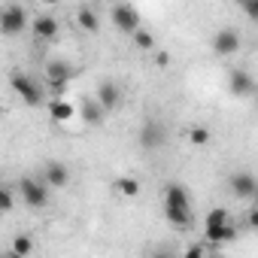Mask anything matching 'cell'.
<instances>
[{"label": "cell", "mask_w": 258, "mask_h": 258, "mask_svg": "<svg viewBox=\"0 0 258 258\" xmlns=\"http://www.w3.org/2000/svg\"><path fill=\"white\" fill-rule=\"evenodd\" d=\"M167 61H170V55H167V52H158V64H161V67H164V64H167Z\"/></svg>", "instance_id": "obj_27"}, {"label": "cell", "mask_w": 258, "mask_h": 258, "mask_svg": "<svg viewBox=\"0 0 258 258\" xmlns=\"http://www.w3.org/2000/svg\"><path fill=\"white\" fill-rule=\"evenodd\" d=\"M115 188H118L124 198H137V195H140V182L131 179V176H121V179L115 182Z\"/></svg>", "instance_id": "obj_19"}, {"label": "cell", "mask_w": 258, "mask_h": 258, "mask_svg": "<svg viewBox=\"0 0 258 258\" xmlns=\"http://www.w3.org/2000/svg\"><path fill=\"white\" fill-rule=\"evenodd\" d=\"M97 103L109 112V109H115V106H121V88L115 85V82H103L100 88H97Z\"/></svg>", "instance_id": "obj_12"}, {"label": "cell", "mask_w": 258, "mask_h": 258, "mask_svg": "<svg viewBox=\"0 0 258 258\" xmlns=\"http://www.w3.org/2000/svg\"><path fill=\"white\" fill-rule=\"evenodd\" d=\"M13 88L19 91V97L28 103V106H40L43 103V88L37 85V79H31V76H25V73H13Z\"/></svg>", "instance_id": "obj_4"}, {"label": "cell", "mask_w": 258, "mask_h": 258, "mask_svg": "<svg viewBox=\"0 0 258 258\" xmlns=\"http://www.w3.org/2000/svg\"><path fill=\"white\" fill-rule=\"evenodd\" d=\"M249 225H252V228H255V231H258V210H255V213H252V216H249Z\"/></svg>", "instance_id": "obj_28"}, {"label": "cell", "mask_w": 258, "mask_h": 258, "mask_svg": "<svg viewBox=\"0 0 258 258\" xmlns=\"http://www.w3.org/2000/svg\"><path fill=\"white\" fill-rule=\"evenodd\" d=\"M225 228H228V213H225L222 207L210 210V213H207V222H204L207 240H210V243H222V231H225Z\"/></svg>", "instance_id": "obj_6"}, {"label": "cell", "mask_w": 258, "mask_h": 258, "mask_svg": "<svg viewBox=\"0 0 258 258\" xmlns=\"http://www.w3.org/2000/svg\"><path fill=\"white\" fill-rule=\"evenodd\" d=\"M146 258H173V249H167V246H158V249H152Z\"/></svg>", "instance_id": "obj_25"}, {"label": "cell", "mask_w": 258, "mask_h": 258, "mask_svg": "<svg viewBox=\"0 0 258 258\" xmlns=\"http://www.w3.org/2000/svg\"><path fill=\"white\" fill-rule=\"evenodd\" d=\"M43 176H46V185H49V188H64V185L70 182V170H67L61 161H49L46 170H43Z\"/></svg>", "instance_id": "obj_11"}, {"label": "cell", "mask_w": 258, "mask_h": 258, "mask_svg": "<svg viewBox=\"0 0 258 258\" xmlns=\"http://www.w3.org/2000/svg\"><path fill=\"white\" fill-rule=\"evenodd\" d=\"M231 191L237 195V198H258V182H255V176L252 173H234L231 176Z\"/></svg>", "instance_id": "obj_10"}, {"label": "cell", "mask_w": 258, "mask_h": 258, "mask_svg": "<svg viewBox=\"0 0 258 258\" xmlns=\"http://www.w3.org/2000/svg\"><path fill=\"white\" fill-rule=\"evenodd\" d=\"M213 49H216V55H234V52L240 49V34L231 31V28L219 31V34L213 37Z\"/></svg>", "instance_id": "obj_9"}, {"label": "cell", "mask_w": 258, "mask_h": 258, "mask_svg": "<svg viewBox=\"0 0 258 258\" xmlns=\"http://www.w3.org/2000/svg\"><path fill=\"white\" fill-rule=\"evenodd\" d=\"M73 76H76V67H70L67 61H61V58H52V61H46V79H49V91L61 94V91H64V85H67Z\"/></svg>", "instance_id": "obj_1"}, {"label": "cell", "mask_w": 258, "mask_h": 258, "mask_svg": "<svg viewBox=\"0 0 258 258\" xmlns=\"http://www.w3.org/2000/svg\"><path fill=\"white\" fill-rule=\"evenodd\" d=\"M103 106L97 103V97H85V103H82V118L88 121V124H100L103 121Z\"/></svg>", "instance_id": "obj_15"}, {"label": "cell", "mask_w": 258, "mask_h": 258, "mask_svg": "<svg viewBox=\"0 0 258 258\" xmlns=\"http://www.w3.org/2000/svg\"><path fill=\"white\" fill-rule=\"evenodd\" d=\"M188 140H191V146H207L210 143V131H207V127H191Z\"/></svg>", "instance_id": "obj_21"}, {"label": "cell", "mask_w": 258, "mask_h": 258, "mask_svg": "<svg viewBox=\"0 0 258 258\" xmlns=\"http://www.w3.org/2000/svg\"><path fill=\"white\" fill-rule=\"evenodd\" d=\"M109 16H112V25H115L118 31H124V34H137V31H140V13H137L131 4L112 7Z\"/></svg>", "instance_id": "obj_5"}, {"label": "cell", "mask_w": 258, "mask_h": 258, "mask_svg": "<svg viewBox=\"0 0 258 258\" xmlns=\"http://www.w3.org/2000/svg\"><path fill=\"white\" fill-rule=\"evenodd\" d=\"M19 191H22L25 204L34 207V210H43V207L49 204V185L40 182V179H34V176H25V179L19 182Z\"/></svg>", "instance_id": "obj_2"}, {"label": "cell", "mask_w": 258, "mask_h": 258, "mask_svg": "<svg viewBox=\"0 0 258 258\" xmlns=\"http://www.w3.org/2000/svg\"><path fill=\"white\" fill-rule=\"evenodd\" d=\"M134 43H137L140 49H152V46H155V37H152L149 31H143V28H140V31L134 34Z\"/></svg>", "instance_id": "obj_22"}, {"label": "cell", "mask_w": 258, "mask_h": 258, "mask_svg": "<svg viewBox=\"0 0 258 258\" xmlns=\"http://www.w3.org/2000/svg\"><path fill=\"white\" fill-rule=\"evenodd\" d=\"M182 258H204V246H198V243H195V246H188Z\"/></svg>", "instance_id": "obj_26"}, {"label": "cell", "mask_w": 258, "mask_h": 258, "mask_svg": "<svg viewBox=\"0 0 258 258\" xmlns=\"http://www.w3.org/2000/svg\"><path fill=\"white\" fill-rule=\"evenodd\" d=\"M25 25H28V13H25V7L10 4V7L0 10V31H4L7 37H16L19 31H25Z\"/></svg>", "instance_id": "obj_3"}, {"label": "cell", "mask_w": 258, "mask_h": 258, "mask_svg": "<svg viewBox=\"0 0 258 258\" xmlns=\"http://www.w3.org/2000/svg\"><path fill=\"white\" fill-rule=\"evenodd\" d=\"M228 88H231L234 97H246V94H252V91H255L252 73H246V70H231V73H228Z\"/></svg>", "instance_id": "obj_8"}, {"label": "cell", "mask_w": 258, "mask_h": 258, "mask_svg": "<svg viewBox=\"0 0 258 258\" xmlns=\"http://www.w3.org/2000/svg\"><path fill=\"white\" fill-rule=\"evenodd\" d=\"M255 201H258V198H255Z\"/></svg>", "instance_id": "obj_30"}, {"label": "cell", "mask_w": 258, "mask_h": 258, "mask_svg": "<svg viewBox=\"0 0 258 258\" xmlns=\"http://www.w3.org/2000/svg\"><path fill=\"white\" fill-rule=\"evenodd\" d=\"M140 146L143 149H161L164 146V124L161 121H152V118L143 121V127H140Z\"/></svg>", "instance_id": "obj_7"}, {"label": "cell", "mask_w": 258, "mask_h": 258, "mask_svg": "<svg viewBox=\"0 0 258 258\" xmlns=\"http://www.w3.org/2000/svg\"><path fill=\"white\" fill-rule=\"evenodd\" d=\"M243 13L258 22V0H246V4H243Z\"/></svg>", "instance_id": "obj_24"}, {"label": "cell", "mask_w": 258, "mask_h": 258, "mask_svg": "<svg viewBox=\"0 0 258 258\" xmlns=\"http://www.w3.org/2000/svg\"><path fill=\"white\" fill-rule=\"evenodd\" d=\"M164 216L176 228H188V222H191V210L188 207H164Z\"/></svg>", "instance_id": "obj_16"}, {"label": "cell", "mask_w": 258, "mask_h": 258, "mask_svg": "<svg viewBox=\"0 0 258 258\" xmlns=\"http://www.w3.org/2000/svg\"><path fill=\"white\" fill-rule=\"evenodd\" d=\"M164 207H188V210H191V204H188V191H185L179 182H170V185L164 188Z\"/></svg>", "instance_id": "obj_14"}, {"label": "cell", "mask_w": 258, "mask_h": 258, "mask_svg": "<svg viewBox=\"0 0 258 258\" xmlns=\"http://www.w3.org/2000/svg\"><path fill=\"white\" fill-rule=\"evenodd\" d=\"M0 210H4V213H10V210H13V191H10V188L0 191Z\"/></svg>", "instance_id": "obj_23"}, {"label": "cell", "mask_w": 258, "mask_h": 258, "mask_svg": "<svg viewBox=\"0 0 258 258\" xmlns=\"http://www.w3.org/2000/svg\"><path fill=\"white\" fill-rule=\"evenodd\" d=\"M49 118L52 121H70L73 118V106L67 100H52L49 103Z\"/></svg>", "instance_id": "obj_17"}, {"label": "cell", "mask_w": 258, "mask_h": 258, "mask_svg": "<svg viewBox=\"0 0 258 258\" xmlns=\"http://www.w3.org/2000/svg\"><path fill=\"white\" fill-rule=\"evenodd\" d=\"M31 249H34V240H31L28 234H19V237L13 240V252H19V255H31Z\"/></svg>", "instance_id": "obj_20"}, {"label": "cell", "mask_w": 258, "mask_h": 258, "mask_svg": "<svg viewBox=\"0 0 258 258\" xmlns=\"http://www.w3.org/2000/svg\"><path fill=\"white\" fill-rule=\"evenodd\" d=\"M4 258H25V255H19V252H13V249H10V252H7Z\"/></svg>", "instance_id": "obj_29"}, {"label": "cell", "mask_w": 258, "mask_h": 258, "mask_svg": "<svg viewBox=\"0 0 258 258\" xmlns=\"http://www.w3.org/2000/svg\"><path fill=\"white\" fill-rule=\"evenodd\" d=\"M76 19H79V25H82V31H88V34H94V31L100 28V25H97V13H94L91 7H82Z\"/></svg>", "instance_id": "obj_18"}, {"label": "cell", "mask_w": 258, "mask_h": 258, "mask_svg": "<svg viewBox=\"0 0 258 258\" xmlns=\"http://www.w3.org/2000/svg\"><path fill=\"white\" fill-rule=\"evenodd\" d=\"M31 28H34V34H37L40 40H55V37H58V22H55L52 16H37Z\"/></svg>", "instance_id": "obj_13"}]
</instances>
